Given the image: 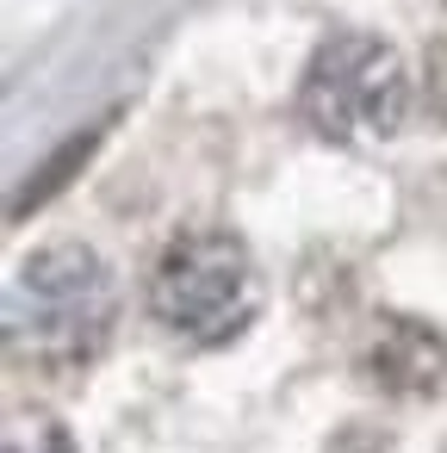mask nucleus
Listing matches in <instances>:
<instances>
[{"label": "nucleus", "mask_w": 447, "mask_h": 453, "mask_svg": "<svg viewBox=\"0 0 447 453\" xmlns=\"http://www.w3.org/2000/svg\"><path fill=\"white\" fill-rule=\"evenodd\" d=\"M298 112L311 131L335 137V143H379L410 119V75L404 57L385 38L366 32H342L329 38L298 88Z\"/></svg>", "instance_id": "obj_3"}, {"label": "nucleus", "mask_w": 447, "mask_h": 453, "mask_svg": "<svg viewBox=\"0 0 447 453\" xmlns=\"http://www.w3.org/2000/svg\"><path fill=\"white\" fill-rule=\"evenodd\" d=\"M7 453H75V441L57 428V422H32V434H7Z\"/></svg>", "instance_id": "obj_6"}, {"label": "nucleus", "mask_w": 447, "mask_h": 453, "mask_svg": "<svg viewBox=\"0 0 447 453\" xmlns=\"http://www.w3.org/2000/svg\"><path fill=\"white\" fill-rule=\"evenodd\" d=\"M150 311L168 335L193 348H218L243 335L261 311V273L249 249L224 230H187L162 249L150 273Z\"/></svg>", "instance_id": "obj_2"}, {"label": "nucleus", "mask_w": 447, "mask_h": 453, "mask_svg": "<svg viewBox=\"0 0 447 453\" xmlns=\"http://www.w3.org/2000/svg\"><path fill=\"white\" fill-rule=\"evenodd\" d=\"M119 323V280L88 242L38 249L7 286V348L32 366H88Z\"/></svg>", "instance_id": "obj_1"}, {"label": "nucleus", "mask_w": 447, "mask_h": 453, "mask_svg": "<svg viewBox=\"0 0 447 453\" xmlns=\"http://www.w3.org/2000/svg\"><path fill=\"white\" fill-rule=\"evenodd\" d=\"M94 143H100V131H88V137H75V143H63V150H57V156L44 162V174H38V180H32V187H26L19 199H13V218H26V211H38V205H44V199H50V193H57V187H63V180H69V174H75V168L88 162V156H94Z\"/></svg>", "instance_id": "obj_5"}, {"label": "nucleus", "mask_w": 447, "mask_h": 453, "mask_svg": "<svg viewBox=\"0 0 447 453\" xmlns=\"http://www.w3.org/2000/svg\"><path fill=\"white\" fill-rule=\"evenodd\" d=\"M428 106H435V112L447 119V44H441V50L428 57Z\"/></svg>", "instance_id": "obj_7"}, {"label": "nucleus", "mask_w": 447, "mask_h": 453, "mask_svg": "<svg viewBox=\"0 0 447 453\" xmlns=\"http://www.w3.org/2000/svg\"><path fill=\"white\" fill-rule=\"evenodd\" d=\"M366 379L397 397H428L447 385V342L416 317H385L366 348Z\"/></svg>", "instance_id": "obj_4"}]
</instances>
